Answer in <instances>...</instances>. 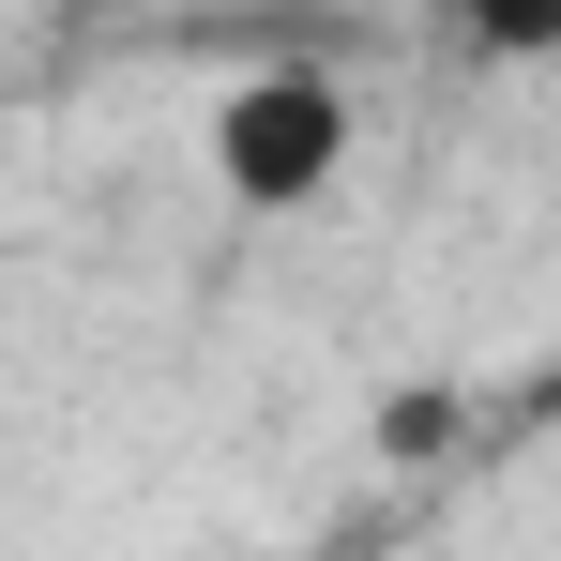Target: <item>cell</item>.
Instances as JSON below:
<instances>
[{
    "instance_id": "1",
    "label": "cell",
    "mask_w": 561,
    "mask_h": 561,
    "mask_svg": "<svg viewBox=\"0 0 561 561\" xmlns=\"http://www.w3.org/2000/svg\"><path fill=\"white\" fill-rule=\"evenodd\" d=\"M334 168H350V92H334L319 61L228 77V106H213V183L243 197V213H304V197H334Z\"/></svg>"
},
{
    "instance_id": "2",
    "label": "cell",
    "mask_w": 561,
    "mask_h": 561,
    "mask_svg": "<svg viewBox=\"0 0 561 561\" xmlns=\"http://www.w3.org/2000/svg\"><path fill=\"white\" fill-rule=\"evenodd\" d=\"M456 31L485 61H561V0H456Z\"/></svg>"
},
{
    "instance_id": "3",
    "label": "cell",
    "mask_w": 561,
    "mask_h": 561,
    "mask_svg": "<svg viewBox=\"0 0 561 561\" xmlns=\"http://www.w3.org/2000/svg\"><path fill=\"white\" fill-rule=\"evenodd\" d=\"M440 425H456L440 394H394V410H379V456H440Z\"/></svg>"
},
{
    "instance_id": "4",
    "label": "cell",
    "mask_w": 561,
    "mask_h": 561,
    "mask_svg": "<svg viewBox=\"0 0 561 561\" xmlns=\"http://www.w3.org/2000/svg\"><path fill=\"white\" fill-rule=\"evenodd\" d=\"M61 15H122V0H61Z\"/></svg>"
}]
</instances>
